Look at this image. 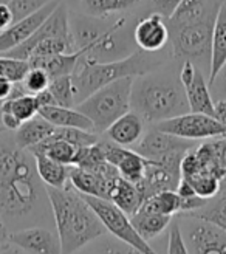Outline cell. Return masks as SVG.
<instances>
[{
    "label": "cell",
    "instance_id": "obj_1",
    "mask_svg": "<svg viewBox=\"0 0 226 254\" xmlns=\"http://www.w3.org/2000/svg\"><path fill=\"white\" fill-rule=\"evenodd\" d=\"M3 135V133H2ZM0 135V214L8 233L31 226L55 228L48 190L34 155Z\"/></svg>",
    "mask_w": 226,
    "mask_h": 254
},
{
    "label": "cell",
    "instance_id": "obj_2",
    "mask_svg": "<svg viewBox=\"0 0 226 254\" xmlns=\"http://www.w3.org/2000/svg\"><path fill=\"white\" fill-rule=\"evenodd\" d=\"M135 23L125 16L99 19L82 12L70 16V31L74 48L82 58L110 62L127 58L138 50L133 41Z\"/></svg>",
    "mask_w": 226,
    "mask_h": 254
},
{
    "label": "cell",
    "instance_id": "obj_3",
    "mask_svg": "<svg viewBox=\"0 0 226 254\" xmlns=\"http://www.w3.org/2000/svg\"><path fill=\"white\" fill-rule=\"evenodd\" d=\"M47 190L62 254L76 253L107 233L89 203L70 183L62 189L47 186Z\"/></svg>",
    "mask_w": 226,
    "mask_h": 254
},
{
    "label": "cell",
    "instance_id": "obj_4",
    "mask_svg": "<svg viewBox=\"0 0 226 254\" xmlns=\"http://www.w3.org/2000/svg\"><path fill=\"white\" fill-rule=\"evenodd\" d=\"M130 110L154 124L191 112L180 76L160 68L133 78Z\"/></svg>",
    "mask_w": 226,
    "mask_h": 254
},
{
    "label": "cell",
    "instance_id": "obj_5",
    "mask_svg": "<svg viewBox=\"0 0 226 254\" xmlns=\"http://www.w3.org/2000/svg\"><path fill=\"white\" fill-rule=\"evenodd\" d=\"M158 53L161 52L152 53L138 48L127 58L110 62H95L81 56L78 67L73 73V79L78 88V101L81 103L98 88L113 81L122 78H138V76L161 68L165 58H161Z\"/></svg>",
    "mask_w": 226,
    "mask_h": 254
},
{
    "label": "cell",
    "instance_id": "obj_6",
    "mask_svg": "<svg viewBox=\"0 0 226 254\" xmlns=\"http://www.w3.org/2000/svg\"><path fill=\"white\" fill-rule=\"evenodd\" d=\"M133 78L113 81L89 95L76 106L93 123L96 133H104L119 117L130 110Z\"/></svg>",
    "mask_w": 226,
    "mask_h": 254
},
{
    "label": "cell",
    "instance_id": "obj_7",
    "mask_svg": "<svg viewBox=\"0 0 226 254\" xmlns=\"http://www.w3.org/2000/svg\"><path fill=\"white\" fill-rule=\"evenodd\" d=\"M216 16H209L183 27L169 28L170 42L175 58L189 61L195 67L208 74L211 71V48H212V28Z\"/></svg>",
    "mask_w": 226,
    "mask_h": 254
},
{
    "label": "cell",
    "instance_id": "obj_8",
    "mask_svg": "<svg viewBox=\"0 0 226 254\" xmlns=\"http://www.w3.org/2000/svg\"><path fill=\"white\" fill-rule=\"evenodd\" d=\"M81 195L84 197V200L87 203H89V206L95 211L98 219L101 220V223L106 228V231L110 236L132 245L133 248L140 250L144 254H158L152 248V245L146 242V240L136 233V230L130 222V217L121 208H118L115 203L107 198H101V197L84 195V194H81Z\"/></svg>",
    "mask_w": 226,
    "mask_h": 254
},
{
    "label": "cell",
    "instance_id": "obj_9",
    "mask_svg": "<svg viewBox=\"0 0 226 254\" xmlns=\"http://www.w3.org/2000/svg\"><path fill=\"white\" fill-rule=\"evenodd\" d=\"M189 254H226V231L191 214L175 215Z\"/></svg>",
    "mask_w": 226,
    "mask_h": 254
},
{
    "label": "cell",
    "instance_id": "obj_10",
    "mask_svg": "<svg viewBox=\"0 0 226 254\" xmlns=\"http://www.w3.org/2000/svg\"><path fill=\"white\" fill-rule=\"evenodd\" d=\"M155 127L166 133L191 139V141H205V139L226 135V126H223L217 118L195 112H187L184 115L160 121Z\"/></svg>",
    "mask_w": 226,
    "mask_h": 254
},
{
    "label": "cell",
    "instance_id": "obj_11",
    "mask_svg": "<svg viewBox=\"0 0 226 254\" xmlns=\"http://www.w3.org/2000/svg\"><path fill=\"white\" fill-rule=\"evenodd\" d=\"M195 146V141L166 133L154 126L152 130H149L141 136L140 141L135 144L133 150H136L138 154L150 161H168L181 160L186 152Z\"/></svg>",
    "mask_w": 226,
    "mask_h": 254
},
{
    "label": "cell",
    "instance_id": "obj_12",
    "mask_svg": "<svg viewBox=\"0 0 226 254\" xmlns=\"http://www.w3.org/2000/svg\"><path fill=\"white\" fill-rule=\"evenodd\" d=\"M180 82L184 88V95L189 104V110L195 113H205V115L216 118L214 110V98L211 93L209 81H206V74L195 67L192 62L183 61L180 67Z\"/></svg>",
    "mask_w": 226,
    "mask_h": 254
},
{
    "label": "cell",
    "instance_id": "obj_13",
    "mask_svg": "<svg viewBox=\"0 0 226 254\" xmlns=\"http://www.w3.org/2000/svg\"><path fill=\"white\" fill-rule=\"evenodd\" d=\"M48 37H71V31H70V14L67 5L62 2H59V5L55 8V11L50 14L44 23L39 28L34 31V34L27 39L23 44H20L19 47L9 50L8 53H5V56H11L16 59H25L27 61L28 56L31 55L33 48L39 44L44 39H48Z\"/></svg>",
    "mask_w": 226,
    "mask_h": 254
},
{
    "label": "cell",
    "instance_id": "obj_14",
    "mask_svg": "<svg viewBox=\"0 0 226 254\" xmlns=\"http://www.w3.org/2000/svg\"><path fill=\"white\" fill-rule=\"evenodd\" d=\"M8 242L27 254H62L56 228L31 226L8 234Z\"/></svg>",
    "mask_w": 226,
    "mask_h": 254
},
{
    "label": "cell",
    "instance_id": "obj_15",
    "mask_svg": "<svg viewBox=\"0 0 226 254\" xmlns=\"http://www.w3.org/2000/svg\"><path fill=\"white\" fill-rule=\"evenodd\" d=\"M180 164L181 160H168V161L149 160L143 180L136 185L143 195V200L160 192V190L177 189V185L181 179Z\"/></svg>",
    "mask_w": 226,
    "mask_h": 254
},
{
    "label": "cell",
    "instance_id": "obj_16",
    "mask_svg": "<svg viewBox=\"0 0 226 254\" xmlns=\"http://www.w3.org/2000/svg\"><path fill=\"white\" fill-rule=\"evenodd\" d=\"M133 41L144 52H163L170 41L168 19L154 11L141 17L133 27Z\"/></svg>",
    "mask_w": 226,
    "mask_h": 254
},
{
    "label": "cell",
    "instance_id": "obj_17",
    "mask_svg": "<svg viewBox=\"0 0 226 254\" xmlns=\"http://www.w3.org/2000/svg\"><path fill=\"white\" fill-rule=\"evenodd\" d=\"M59 2L60 0H52V2H48L39 11H36L34 14L25 17L22 20H17L6 30L0 31V55L8 53L9 50L19 47L27 39H30L34 34V31L44 23V20L55 11Z\"/></svg>",
    "mask_w": 226,
    "mask_h": 254
},
{
    "label": "cell",
    "instance_id": "obj_18",
    "mask_svg": "<svg viewBox=\"0 0 226 254\" xmlns=\"http://www.w3.org/2000/svg\"><path fill=\"white\" fill-rule=\"evenodd\" d=\"M220 5V0H181L178 6L168 17V25L169 28H177L206 19L209 16H216Z\"/></svg>",
    "mask_w": 226,
    "mask_h": 254
},
{
    "label": "cell",
    "instance_id": "obj_19",
    "mask_svg": "<svg viewBox=\"0 0 226 254\" xmlns=\"http://www.w3.org/2000/svg\"><path fill=\"white\" fill-rule=\"evenodd\" d=\"M144 120L136 112L129 110L104 132L107 139L119 146H135L144 135Z\"/></svg>",
    "mask_w": 226,
    "mask_h": 254
},
{
    "label": "cell",
    "instance_id": "obj_20",
    "mask_svg": "<svg viewBox=\"0 0 226 254\" xmlns=\"http://www.w3.org/2000/svg\"><path fill=\"white\" fill-rule=\"evenodd\" d=\"M39 115L48 123H52L55 127H76V129L95 132L93 123L76 107H64L57 104L45 106L41 107Z\"/></svg>",
    "mask_w": 226,
    "mask_h": 254
},
{
    "label": "cell",
    "instance_id": "obj_21",
    "mask_svg": "<svg viewBox=\"0 0 226 254\" xmlns=\"http://www.w3.org/2000/svg\"><path fill=\"white\" fill-rule=\"evenodd\" d=\"M226 62V0L217 9L214 28H212V48H211V71L209 84L214 81L220 68Z\"/></svg>",
    "mask_w": 226,
    "mask_h": 254
},
{
    "label": "cell",
    "instance_id": "obj_22",
    "mask_svg": "<svg viewBox=\"0 0 226 254\" xmlns=\"http://www.w3.org/2000/svg\"><path fill=\"white\" fill-rule=\"evenodd\" d=\"M79 53H64V55H52V56H33L28 58L30 67L42 68L47 71L50 79H56L60 76L73 74L79 64Z\"/></svg>",
    "mask_w": 226,
    "mask_h": 254
},
{
    "label": "cell",
    "instance_id": "obj_23",
    "mask_svg": "<svg viewBox=\"0 0 226 254\" xmlns=\"http://www.w3.org/2000/svg\"><path fill=\"white\" fill-rule=\"evenodd\" d=\"M172 219L173 217H169V215L147 212L141 208L130 215V222L136 230V233L149 244L160 239L163 233L168 231Z\"/></svg>",
    "mask_w": 226,
    "mask_h": 254
},
{
    "label": "cell",
    "instance_id": "obj_24",
    "mask_svg": "<svg viewBox=\"0 0 226 254\" xmlns=\"http://www.w3.org/2000/svg\"><path fill=\"white\" fill-rule=\"evenodd\" d=\"M55 129L56 127L52 123H48L41 115H36L34 118L25 121L16 130L14 141L22 149H30L52 136L55 133Z\"/></svg>",
    "mask_w": 226,
    "mask_h": 254
},
{
    "label": "cell",
    "instance_id": "obj_25",
    "mask_svg": "<svg viewBox=\"0 0 226 254\" xmlns=\"http://www.w3.org/2000/svg\"><path fill=\"white\" fill-rule=\"evenodd\" d=\"M109 200L115 203L118 208H121L129 217L140 209L141 203L144 201L138 186L129 180L122 179L121 175L113 183L109 194Z\"/></svg>",
    "mask_w": 226,
    "mask_h": 254
},
{
    "label": "cell",
    "instance_id": "obj_26",
    "mask_svg": "<svg viewBox=\"0 0 226 254\" xmlns=\"http://www.w3.org/2000/svg\"><path fill=\"white\" fill-rule=\"evenodd\" d=\"M36 160V169L41 180L48 188L62 189L70 183V171L71 166L57 163L42 154H33Z\"/></svg>",
    "mask_w": 226,
    "mask_h": 254
},
{
    "label": "cell",
    "instance_id": "obj_27",
    "mask_svg": "<svg viewBox=\"0 0 226 254\" xmlns=\"http://www.w3.org/2000/svg\"><path fill=\"white\" fill-rule=\"evenodd\" d=\"M78 146H74L65 139H60L56 136H50L44 141H41L39 144H36L33 147H30L28 150L31 154H42L48 158H52L57 163L67 164V166H73L74 158H76L78 154Z\"/></svg>",
    "mask_w": 226,
    "mask_h": 254
},
{
    "label": "cell",
    "instance_id": "obj_28",
    "mask_svg": "<svg viewBox=\"0 0 226 254\" xmlns=\"http://www.w3.org/2000/svg\"><path fill=\"white\" fill-rule=\"evenodd\" d=\"M143 0H79L84 14L106 19L130 9Z\"/></svg>",
    "mask_w": 226,
    "mask_h": 254
},
{
    "label": "cell",
    "instance_id": "obj_29",
    "mask_svg": "<svg viewBox=\"0 0 226 254\" xmlns=\"http://www.w3.org/2000/svg\"><path fill=\"white\" fill-rule=\"evenodd\" d=\"M140 208L147 212H155V214L175 217L177 214H180V209H181V197L177 194L175 189L160 190V192L147 197L141 203Z\"/></svg>",
    "mask_w": 226,
    "mask_h": 254
},
{
    "label": "cell",
    "instance_id": "obj_30",
    "mask_svg": "<svg viewBox=\"0 0 226 254\" xmlns=\"http://www.w3.org/2000/svg\"><path fill=\"white\" fill-rule=\"evenodd\" d=\"M39 110H41V106L37 103L36 96L30 93H25L16 98H8L3 103H0V112L9 113V115L14 117L20 124L34 118L36 115H39Z\"/></svg>",
    "mask_w": 226,
    "mask_h": 254
},
{
    "label": "cell",
    "instance_id": "obj_31",
    "mask_svg": "<svg viewBox=\"0 0 226 254\" xmlns=\"http://www.w3.org/2000/svg\"><path fill=\"white\" fill-rule=\"evenodd\" d=\"M48 90L52 92L56 104L64 107H76L78 106V88L74 84L73 74L60 76V78L52 79L48 85Z\"/></svg>",
    "mask_w": 226,
    "mask_h": 254
},
{
    "label": "cell",
    "instance_id": "obj_32",
    "mask_svg": "<svg viewBox=\"0 0 226 254\" xmlns=\"http://www.w3.org/2000/svg\"><path fill=\"white\" fill-rule=\"evenodd\" d=\"M191 215L205 219L226 231V192L220 190L214 198L208 200V203L202 209L191 212Z\"/></svg>",
    "mask_w": 226,
    "mask_h": 254
},
{
    "label": "cell",
    "instance_id": "obj_33",
    "mask_svg": "<svg viewBox=\"0 0 226 254\" xmlns=\"http://www.w3.org/2000/svg\"><path fill=\"white\" fill-rule=\"evenodd\" d=\"M64 53H78L74 48L73 39L68 37H48L37 44L28 58L33 56H52V55H64Z\"/></svg>",
    "mask_w": 226,
    "mask_h": 254
},
{
    "label": "cell",
    "instance_id": "obj_34",
    "mask_svg": "<svg viewBox=\"0 0 226 254\" xmlns=\"http://www.w3.org/2000/svg\"><path fill=\"white\" fill-rule=\"evenodd\" d=\"M90 247L93 248L95 254H144L132 245L110 236L109 233L98 237L95 242L90 244Z\"/></svg>",
    "mask_w": 226,
    "mask_h": 254
},
{
    "label": "cell",
    "instance_id": "obj_35",
    "mask_svg": "<svg viewBox=\"0 0 226 254\" xmlns=\"http://www.w3.org/2000/svg\"><path fill=\"white\" fill-rule=\"evenodd\" d=\"M28 70H30L28 61L0 55V78H5L14 84L22 82Z\"/></svg>",
    "mask_w": 226,
    "mask_h": 254
},
{
    "label": "cell",
    "instance_id": "obj_36",
    "mask_svg": "<svg viewBox=\"0 0 226 254\" xmlns=\"http://www.w3.org/2000/svg\"><path fill=\"white\" fill-rule=\"evenodd\" d=\"M184 179V177H183ZM195 190V194L202 198H214L220 192V179L209 174H197L186 179Z\"/></svg>",
    "mask_w": 226,
    "mask_h": 254
},
{
    "label": "cell",
    "instance_id": "obj_37",
    "mask_svg": "<svg viewBox=\"0 0 226 254\" xmlns=\"http://www.w3.org/2000/svg\"><path fill=\"white\" fill-rule=\"evenodd\" d=\"M50 82V76L47 74V71H44L42 68H36V67H30V70L25 74V78L22 79V85L25 88V92L30 95H37L39 92L48 88Z\"/></svg>",
    "mask_w": 226,
    "mask_h": 254
},
{
    "label": "cell",
    "instance_id": "obj_38",
    "mask_svg": "<svg viewBox=\"0 0 226 254\" xmlns=\"http://www.w3.org/2000/svg\"><path fill=\"white\" fill-rule=\"evenodd\" d=\"M166 254H189L183 239L180 223L177 217H173L166 234Z\"/></svg>",
    "mask_w": 226,
    "mask_h": 254
},
{
    "label": "cell",
    "instance_id": "obj_39",
    "mask_svg": "<svg viewBox=\"0 0 226 254\" xmlns=\"http://www.w3.org/2000/svg\"><path fill=\"white\" fill-rule=\"evenodd\" d=\"M48 2H52V0H9L8 6L12 12L14 22H17L34 14L36 11H39Z\"/></svg>",
    "mask_w": 226,
    "mask_h": 254
},
{
    "label": "cell",
    "instance_id": "obj_40",
    "mask_svg": "<svg viewBox=\"0 0 226 254\" xmlns=\"http://www.w3.org/2000/svg\"><path fill=\"white\" fill-rule=\"evenodd\" d=\"M209 87L212 88V98H214V101L226 98V62L217 73L214 81L209 84Z\"/></svg>",
    "mask_w": 226,
    "mask_h": 254
},
{
    "label": "cell",
    "instance_id": "obj_41",
    "mask_svg": "<svg viewBox=\"0 0 226 254\" xmlns=\"http://www.w3.org/2000/svg\"><path fill=\"white\" fill-rule=\"evenodd\" d=\"M180 2L181 0H150V5H152L154 12H160L161 16L168 19Z\"/></svg>",
    "mask_w": 226,
    "mask_h": 254
},
{
    "label": "cell",
    "instance_id": "obj_42",
    "mask_svg": "<svg viewBox=\"0 0 226 254\" xmlns=\"http://www.w3.org/2000/svg\"><path fill=\"white\" fill-rule=\"evenodd\" d=\"M14 23V17L8 5H0V31L6 30L8 27Z\"/></svg>",
    "mask_w": 226,
    "mask_h": 254
},
{
    "label": "cell",
    "instance_id": "obj_43",
    "mask_svg": "<svg viewBox=\"0 0 226 254\" xmlns=\"http://www.w3.org/2000/svg\"><path fill=\"white\" fill-rule=\"evenodd\" d=\"M12 88H14V82H11L5 78H0V103H3L5 99L11 96Z\"/></svg>",
    "mask_w": 226,
    "mask_h": 254
},
{
    "label": "cell",
    "instance_id": "obj_44",
    "mask_svg": "<svg viewBox=\"0 0 226 254\" xmlns=\"http://www.w3.org/2000/svg\"><path fill=\"white\" fill-rule=\"evenodd\" d=\"M34 96H36L37 103H39V106H41V107H45V106H53V104H56V101H55V98H53L52 92H50L48 88H45V90L39 92V93L34 95Z\"/></svg>",
    "mask_w": 226,
    "mask_h": 254
},
{
    "label": "cell",
    "instance_id": "obj_45",
    "mask_svg": "<svg viewBox=\"0 0 226 254\" xmlns=\"http://www.w3.org/2000/svg\"><path fill=\"white\" fill-rule=\"evenodd\" d=\"M214 110H216V118L223 126H226V98L216 101V103H214Z\"/></svg>",
    "mask_w": 226,
    "mask_h": 254
},
{
    "label": "cell",
    "instance_id": "obj_46",
    "mask_svg": "<svg viewBox=\"0 0 226 254\" xmlns=\"http://www.w3.org/2000/svg\"><path fill=\"white\" fill-rule=\"evenodd\" d=\"M8 230L3 223V219H2V214H0V244H8Z\"/></svg>",
    "mask_w": 226,
    "mask_h": 254
},
{
    "label": "cell",
    "instance_id": "obj_47",
    "mask_svg": "<svg viewBox=\"0 0 226 254\" xmlns=\"http://www.w3.org/2000/svg\"><path fill=\"white\" fill-rule=\"evenodd\" d=\"M0 254H27V253L22 251V250H19V248L14 247V245L8 244L3 250H0Z\"/></svg>",
    "mask_w": 226,
    "mask_h": 254
},
{
    "label": "cell",
    "instance_id": "obj_48",
    "mask_svg": "<svg viewBox=\"0 0 226 254\" xmlns=\"http://www.w3.org/2000/svg\"><path fill=\"white\" fill-rule=\"evenodd\" d=\"M73 254H95V251H93V248L90 245H87L85 248H82V250H79L76 253H73Z\"/></svg>",
    "mask_w": 226,
    "mask_h": 254
},
{
    "label": "cell",
    "instance_id": "obj_49",
    "mask_svg": "<svg viewBox=\"0 0 226 254\" xmlns=\"http://www.w3.org/2000/svg\"><path fill=\"white\" fill-rule=\"evenodd\" d=\"M220 190L222 192H226V175L222 179V182H220Z\"/></svg>",
    "mask_w": 226,
    "mask_h": 254
},
{
    "label": "cell",
    "instance_id": "obj_50",
    "mask_svg": "<svg viewBox=\"0 0 226 254\" xmlns=\"http://www.w3.org/2000/svg\"><path fill=\"white\" fill-rule=\"evenodd\" d=\"M6 132V129H5V127L2 126V124H0V135H2V133H5Z\"/></svg>",
    "mask_w": 226,
    "mask_h": 254
},
{
    "label": "cell",
    "instance_id": "obj_51",
    "mask_svg": "<svg viewBox=\"0 0 226 254\" xmlns=\"http://www.w3.org/2000/svg\"><path fill=\"white\" fill-rule=\"evenodd\" d=\"M9 0H0V5H8Z\"/></svg>",
    "mask_w": 226,
    "mask_h": 254
},
{
    "label": "cell",
    "instance_id": "obj_52",
    "mask_svg": "<svg viewBox=\"0 0 226 254\" xmlns=\"http://www.w3.org/2000/svg\"><path fill=\"white\" fill-rule=\"evenodd\" d=\"M8 244H9V242H8ZM8 244H0V250H3V248H5V247L8 245Z\"/></svg>",
    "mask_w": 226,
    "mask_h": 254
}]
</instances>
